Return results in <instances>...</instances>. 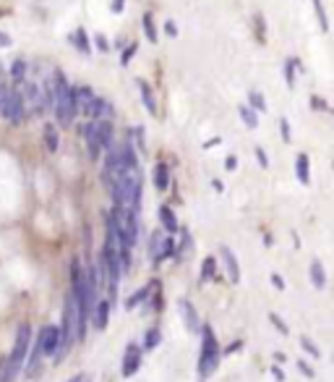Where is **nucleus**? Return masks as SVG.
I'll use <instances>...</instances> for the list:
<instances>
[{
    "label": "nucleus",
    "mask_w": 334,
    "mask_h": 382,
    "mask_svg": "<svg viewBox=\"0 0 334 382\" xmlns=\"http://www.w3.org/2000/svg\"><path fill=\"white\" fill-rule=\"evenodd\" d=\"M55 76V92H52V110H55V118L60 126H71L76 118V105H74V87L65 81V76L60 71H52Z\"/></svg>",
    "instance_id": "obj_1"
},
{
    "label": "nucleus",
    "mask_w": 334,
    "mask_h": 382,
    "mask_svg": "<svg viewBox=\"0 0 334 382\" xmlns=\"http://www.w3.org/2000/svg\"><path fill=\"white\" fill-rule=\"evenodd\" d=\"M201 356H199V377L206 380L214 369H217L219 359H222V351H219V343H217V335H214V330L209 328V325H201Z\"/></svg>",
    "instance_id": "obj_2"
},
{
    "label": "nucleus",
    "mask_w": 334,
    "mask_h": 382,
    "mask_svg": "<svg viewBox=\"0 0 334 382\" xmlns=\"http://www.w3.org/2000/svg\"><path fill=\"white\" fill-rule=\"evenodd\" d=\"M110 217H113V223H115L118 233L123 238V244L133 249V244L139 241V215L133 210H126V207H113V210L107 212Z\"/></svg>",
    "instance_id": "obj_3"
},
{
    "label": "nucleus",
    "mask_w": 334,
    "mask_h": 382,
    "mask_svg": "<svg viewBox=\"0 0 334 382\" xmlns=\"http://www.w3.org/2000/svg\"><path fill=\"white\" fill-rule=\"evenodd\" d=\"M0 116L8 118L11 123H21V120L26 118V105H24V100H21V92H19V84H16V87H8V92L3 94Z\"/></svg>",
    "instance_id": "obj_4"
},
{
    "label": "nucleus",
    "mask_w": 334,
    "mask_h": 382,
    "mask_svg": "<svg viewBox=\"0 0 334 382\" xmlns=\"http://www.w3.org/2000/svg\"><path fill=\"white\" fill-rule=\"evenodd\" d=\"M175 238L167 236L165 231H155L152 236H149V254H152V262L159 264L170 259V257H175Z\"/></svg>",
    "instance_id": "obj_5"
},
{
    "label": "nucleus",
    "mask_w": 334,
    "mask_h": 382,
    "mask_svg": "<svg viewBox=\"0 0 334 382\" xmlns=\"http://www.w3.org/2000/svg\"><path fill=\"white\" fill-rule=\"evenodd\" d=\"M58 341H60V335H58V325H45V328L39 330L34 348L39 351L42 359H45V356H55V351H58Z\"/></svg>",
    "instance_id": "obj_6"
},
{
    "label": "nucleus",
    "mask_w": 334,
    "mask_h": 382,
    "mask_svg": "<svg viewBox=\"0 0 334 382\" xmlns=\"http://www.w3.org/2000/svg\"><path fill=\"white\" fill-rule=\"evenodd\" d=\"M144 361V351L142 346H136V343H131L129 348H126V354H123V364H120V374L123 377H133L139 367H142Z\"/></svg>",
    "instance_id": "obj_7"
},
{
    "label": "nucleus",
    "mask_w": 334,
    "mask_h": 382,
    "mask_svg": "<svg viewBox=\"0 0 334 382\" xmlns=\"http://www.w3.org/2000/svg\"><path fill=\"white\" fill-rule=\"evenodd\" d=\"M94 97H97V94L91 92V87H74V105H76V113H81V116L89 118Z\"/></svg>",
    "instance_id": "obj_8"
},
{
    "label": "nucleus",
    "mask_w": 334,
    "mask_h": 382,
    "mask_svg": "<svg viewBox=\"0 0 334 382\" xmlns=\"http://www.w3.org/2000/svg\"><path fill=\"white\" fill-rule=\"evenodd\" d=\"M91 322H94V330H104L107 328V322H110V301L102 299V301L94 304V309H91Z\"/></svg>",
    "instance_id": "obj_9"
},
{
    "label": "nucleus",
    "mask_w": 334,
    "mask_h": 382,
    "mask_svg": "<svg viewBox=\"0 0 334 382\" xmlns=\"http://www.w3.org/2000/svg\"><path fill=\"white\" fill-rule=\"evenodd\" d=\"M219 254H222V262H225V270H227L230 283H238V280H241V264H238V257H235V254H232L227 246H222V249H219Z\"/></svg>",
    "instance_id": "obj_10"
},
{
    "label": "nucleus",
    "mask_w": 334,
    "mask_h": 382,
    "mask_svg": "<svg viewBox=\"0 0 334 382\" xmlns=\"http://www.w3.org/2000/svg\"><path fill=\"white\" fill-rule=\"evenodd\" d=\"M81 134H84V139H87V147H89V158L97 160L100 155H102V147H100V142H97V131H94V120H89V123H84L81 126Z\"/></svg>",
    "instance_id": "obj_11"
},
{
    "label": "nucleus",
    "mask_w": 334,
    "mask_h": 382,
    "mask_svg": "<svg viewBox=\"0 0 334 382\" xmlns=\"http://www.w3.org/2000/svg\"><path fill=\"white\" fill-rule=\"evenodd\" d=\"M178 306H180V312H183V322L188 325V330H193V332H199V330H201V322H199V315H196L193 304L188 301V299H180Z\"/></svg>",
    "instance_id": "obj_12"
},
{
    "label": "nucleus",
    "mask_w": 334,
    "mask_h": 382,
    "mask_svg": "<svg viewBox=\"0 0 334 382\" xmlns=\"http://www.w3.org/2000/svg\"><path fill=\"white\" fill-rule=\"evenodd\" d=\"M159 223H162V228H165L167 236H175V233L180 231L178 217H175L172 207H167V204H162V207H159Z\"/></svg>",
    "instance_id": "obj_13"
},
{
    "label": "nucleus",
    "mask_w": 334,
    "mask_h": 382,
    "mask_svg": "<svg viewBox=\"0 0 334 382\" xmlns=\"http://www.w3.org/2000/svg\"><path fill=\"white\" fill-rule=\"evenodd\" d=\"M311 283H313V288H326V270H324L322 259H313L311 262Z\"/></svg>",
    "instance_id": "obj_14"
},
{
    "label": "nucleus",
    "mask_w": 334,
    "mask_h": 382,
    "mask_svg": "<svg viewBox=\"0 0 334 382\" xmlns=\"http://www.w3.org/2000/svg\"><path fill=\"white\" fill-rule=\"evenodd\" d=\"M167 186H170V168L165 162H159L155 168V189L157 191H167Z\"/></svg>",
    "instance_id": "obj_15"
},
{
    "label": "nucleus",
    "mask_w": 334,
    "mask_h": 382,
    "mask_svg": "<svg viewBox=\"0 0 334 382\" xmlns=\"http://www.w3.org/2000/svg\"><path fill=\"white\" fill-rule=\"evenodd\" d=\"M139 89H142V103L146 105V110L157 116V100H155V92H152V87L146 84V81H139Z\"/></svg>",
    "instance_id": "obj_16"
},
{
    "label": "nucleus",
    "mask_w": 334,
    "mask_h": 382,
    "mask_svg": "<svg viewBox=\"0 0 334 382\" xmlns=\"http://www.w3.org/2000/svg\"><path fill=\"white\" fill-rule=\"evenodd\" d=\"M296 173H298V181H300V184H309V181H311L309 155H298V160H296Z\"/></svg>",
    "instance_id": "obj_17"
},
{
    "label": "nucleus",
    "mask_w": 334,
    "mask_h": 382,
    "mask_svg": "<svg viewBox=\"0 0 334 382\" xmlns=\"http://www.w3.org/2000/svg\"><path fill=\"white\" fill-rule=\"evenodd\" d=\"M238 113H241V120H243L248 129H256L258 126V113L256 110H251L248 105H241L238 107Z\"/></svg>",
    "instance_id": "obj_18"
},
{
    "label": "nucleus",
    "mask_w": 334,
    "mask_h": 382,
    "mask_svg": "<svg viewBox=\"0 0 334 382\" xmlns=\"http://www.w3.org/2000/svg\"><path fill=\"white\" fill-rule=\"evenodd\" d=\"M159 341H162V335H159V330L152 328L144 332V343H142V351H152L155 346H159Z\"/></svg>",
    "instance_id": "obj_19"
},
{
    "label": "nucleus",
    "mask_w": 334,
    "mask_h": 382,
    "mask_svg": "<svg viewBox=\"0 0 334 382\" xmlns=\"http://www.w3.org/2000/svg\"><path fill=\"white\" fill-rule=\"evenodd\" d=\"M71 40H74V45H76L81 53H91L89 37H87V32H84V29H76V32L71 34Z\"/></svg>",
    "instance_id": "obj_20"
},
{
    "label": "nucleus",
    "mask_w": 334,
    "mask_h": 382,
    "mask_svg": "<svg viewBox=\"0 0 334 382\" xmlns=\"http://www.w3.org/2000/svg\"><path fill=\"white\" fill-rule=\"evenodd\" d=\"M157 283H149V286H144V288H139L136 290V296H131L129 301H126V306H129V309H133V306H136V304H142V301H146V299H149V296H152V293H149V290L155 288Z\"/></svg>",
    "instance_id": "obj_21"
},
{
    "label": "nucleus",
    "mask_w": 334,
    "mask_h": 382,
    "mask_svg": "<svg viewBox=\"0 0 334 382\" xmlns=\"http://www.w3.org/2000/svg\"><path fill=\"white\" fill-rule=\"evenodd\" d=\"M248 103H251V110H256V113H264V110H267V100H264V94L261 92H256V89H254V92H248Z\"/></svg>",
    "instance_id": "obj_22"
},
{
    "label": "nucleus",
    "mask_w": 334,
    "mask_h": 382,
    "mask_svg": "<svg viewBox=\"0 0 334 382\" xmlns=\"http://www.w3.org/2000/svg\"><path fill=\"white\" fill-rule=\"evenodd\" d=\"M45 145H47L50 152H58V129H55L52 123L45 126Z\"/></svg>",
    "instance_id": "obj_23"
},
{
    "label": "nucleus",
    "mask_w": 334,
    "mask_h": 382,
    "mask_svg": "<svg viewBox=\"0 0 334 382\" xmlns=\"http://www.w3.org/2000/svg\"><path fill=\"white\" fill-rule=\"evenodd\" d=\"M11 79L16 81V84H21V81L26 79V61H13V66H11Z\"/></svg>",
    "instance_id": "obj_24"
},
{
    "label": "nucleus",
    "mask_w": 334,
    "mask_h": 382,
    "mask_svg": "<svg viewBox=\"0 0 334 382\" xmlns=\"http://www.w3.org/2000/svg\"><path fill=\"white\" fill-rule=\"evenodd\" d=\"M214 275H217V259L206 257L204 262H201V280H212Z\"/></svg>",
    "instance_id": "obj_25"
},
{
    "label": "nucleus",
    "mask_w": 334,
    "mask_h": 382,
    "mask_svg": "<svg viewBox=\"0 0 334 382\" xmlns=\"http://www.w3.org/2000/svg\"><path fill=\"white\" fill-rule=\"evenodd\" d=\"M144 34L149 42H157V29H155V16L144 14Z\"/></svg>",
    "instance_id": "obj_26"
},
{
    "label": "nucleus",
    "mask_w": 334,
    "mask_h": 382,
    "mask_svg": "<svg viewBox=\"0 0 334 382\" xmlns=\"http://www.w3.org/2000/svg\"><path fill=\"white\" fill-rule=\"evenodd\" d=\"M313 3V8H316V16H319V21H322V29L326 32L329 29V19H326V11H324V3L322 0H311Z\"/></svg>",
    "instance_id": "obj_27"
},
{
    "label": "nucleus",
    "mask_w": 334,
    "mask_h": 382,
    "mask_svg": "<svg viewBox=\"0 0 334 382\" xmlns=\"http://www.w3.org/2000/svg\"><path fill=\"white\" fill-rule=\"evenodd\" d=\"M300 346H303V351H306V354H311L313 359H322V351H319V346H316V343H311L306 335L300 338Z\"/></svg>",
    "instance_id": "obj_28"
},
{
    "label": "nucleus",
    "mask_w": 334,
    "mask_h": 382,
    "mask_svg": "<svg viewBox=\"0 0 334 382\" xmlns=\"http://www.w3.org/2000/svg\"><path fill=\"white\" fill-rule=\"evenodd\" d=\"M285 79H287V87H293V84H296V71H293V61H287V63H285Z\"/></svg>",
    "instance_id": "obj_29"
},
{
    "label": "nucleus",
    "mask_w": 334,
    "mask_h": 382,
    "mask_svg": "<svg viewBox=\"0 0 334 382\" xmlns=\"http://www.w3.org/2000/svg\"><path fill=\"white\" fill-rule=\"evenodd\" d=\"M269 322H271V325H274L277 330H280L282 335H287V325H285L282 319H280V315H274V312H271V315H269Z\"/></svg>",
    "instance_id": "obj_30"
},
{
    "label": "nucleus",
    "mask_w": 334,
    "mask_h": 382,
    "mask_svg": "<svg viewBox=\"0 0 334 382\" xmlns=\"http://www.w3.org/2000/svg\"><path fill=\"white\" fill-rule=\"evenodd\" d=\"M280 131H282V139H285V142H290V139H293V136H290V123H287V118L280 120Z\"/></svg>",
    "instance_id": "obj_31"
},
{
    "label": "nucleus",
    "mask_w": 334,
    "mask_h": 382,
    "mask_svg": "<svg viewBox=\"0 0 334 382\" xmlns=\"http://www.w3.org/2000/svg\"><path fill=\"white\" fill-rule=\"evenodd\" d=\"M256 158H258V165H261V168H269V160H267V152H264L261 147H256Z\"/></svg>",
    "instance_id": "obj_32"
},
{
    "label": "nucleus",
    "mask_w": 334,
    "mask_h": 382,
    "mask_svg": "<svg viewBox=\"0 0 334 382\" xmlns=\"http://www.w3.org/2000/svg\"><path fill=\"white\" fill-rule=\"evenodd\" d=\"M94 42H97V47H100L102 53H107V50H110V42L104 40V34H97V37H94Z\"/></svg>",
    "instance_id": "obj_33"
},
{
    "label": "nucleus",
    "mask_w": 334,
    "mask_h": 382,
    "mask_svg": "<svg viewBox=\"0 0 334 382\" xmlns=\"http://www.w3.org/2000/svg\"><path fill=\"white\" fill-rule=\"evenodd\" d=\"M298 369H300V372H303V374H306L309 380H313V377H316V374H313V369H311L306 361H298Z\"/></svg>",
    "instance_id": "obj_34"
},
{
    "label": "nucleus",
    "mask_w": 334,
    "mask_h": 382,
    "mask_svg": "<svg viewBox=\"0 0 334 382\" xmlns=\"http://www.w3.org/2000/svg\"><path fill=\"white\" fill-rule=\"evenodd\" d=\"M133 53H136V45H131L129 50L123 53V58H120V63H123V66H129V61H131V58H133Z\"/></svg>",
    "instance_id": "obj_35"
},
{
    "label": "nucleus",
    "mask_w": 334,
    "mask_h": 382,
    "mask_svg": "<svg viewBox=\"0 0 334 382\" xmlns=\"http://www.w3.org/2000/svg\"><path fill=\"white\" fill-rule=\"evenodd\" d=\"M311 107H316V110H329L322 97H311Z\"/></svg>",
    "instance_id": "obj_36"
},
{
    "label": "nucleus",
    "mask_w": 334,
    "mask_h": 382,
    "mask_svg": "<svg viewBox=\"0 0 334 382\" xmlns=\"http://www.w3.org/2000/svg\"><path fill=\"white\" fill-rule=\"evenodd\" d=\"M225 168H227V171H235V168H238V158H235V155H230V158L225 160Z\"/></svg>",
    "instance_id": "obj_37"
},
{
    "label": "nucleus",
    "mask_w": 334,
    "mask_h": 382,
    "mask_svg": "<svg viewBox=\"0 0 334 382\" xmlns=\"http://www.w3.org/2000/svg\"><path fill=\"white\" fill-rule=\"evenodd\" d=\"M165 29H167V34H170V37H178V27H175V21H167Z\"/></svg>",
    "instance_id": "obj_38"
},
{
    "label": "nucleus",
    "mask_w": 334,
    "mask_h": 382,
    "mask_svg": "<svg viewBox=\"0 0 334 382\" xmlns=\"http://www.w3.org/2000/svg\"><path fill=\"white\" fill-rule=\"evenodd\" d=\"M271 377H274L277 382H282V380H285L282 369H280V367H271Z\"/></svg>",
    "instance_id": "obj_39"
},
{
    "label": "nucleus",
    "mask_w": 334,
    "mask_h": 382,
    "mask_svg": "<svg viewBox=\"0 0 334 382\" xmlns=\"http://www.w3.org/2000/svg\"><path fill=\"white\" fill-rule=\"evenodd\" d=\"M271 283H274V286H277V288H280V290H282V288H285L282 277H280V275H274V273H271Z\"/></svg>",
    "instance_id": "obj_40"
},
{
    "label": "nucleus",
    "mask_w": 334,
    "mask_h": 382,
    "mask_svg": "<svg viewBox=\"0 0 334 382\" xmlns=\"http://www.w3.org/2000/svg\"><path fill=\"white\" fill-rule=\"evenodd\" d=\"M123 11V0H113V14H120Z\"/></svg>",
    "instance_id": "obj_41"
},
{
    "label": "nucleus",
    "mask_w": 334,
    "mask_h": 382,
    "mask_svg": "<svg viewBox=\"0 0 334 382\" xmlns=\"http://www.w3.org/2000/svg\"><path fill=\"white\" fill-rule=\"evenodd\" d=\"M3 45H11V37H8V34H3V32H0V47H3Z\"/></svg>",
    "instance_id": "obj_42"
},
{
    "label": "nucleus",
    "mask_w": 334,
    "mask_h": 382,
    "mask_svg": "<svg viewBox=\"0 0 334 382\" xmlns=\"http://www.w3.org/2000/svg\"><path fill=\"white\" fill-rule=\"evenodd\" d=\"M68 382H84V374H76V377H71Z\"/></svg>",
    "instance_id": "obj_43"
}]
</instances>
